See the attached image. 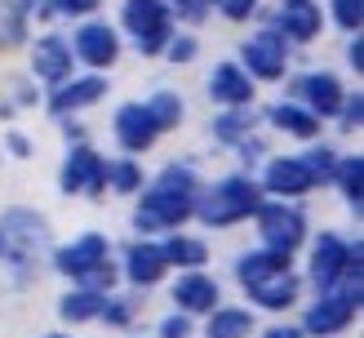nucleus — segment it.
I'll list each match as a JSON object with an SVG mask.
<instances>
[{
  "mask_svg": "<svg viewBox=\"0 0 364 338\" xmlns=\"http://www.w3.org/2000/svg\"><path fill=\"white\" fill-rule=\"evenodd\" d=\"M107 263V241L102 236H80L76 245H67V249H58V267L67 276H89V272H98V267Z\"/></svg>",
  "mask_w": 364,
  "mask_h": 338,
  "instance_id": "obj_10",
  "label": "nucleus"
},
{
  "mask_svg": "<svg viewBox=\"0 0 364 338\" xmlns=\"http://www.w3.org/2000/svg\"><path fill=\"white\" fill-rule=\"evenodd\" d=\"M147 107H151V116H156V125H160V130H169V125H178V116H182V98H178V94H160V98H151Z\"/></svg>",
  "mask_w": 364,
  "mask_h": 338,
  "instance_id": "obj_28",
  "label": "nucleus"
},
{
  "mask_svg": "<svg viewBox=\"0 0 364 338\" xmlns=\"http://www.w3.org/2000/svg\"><path fill=\"white\" fill-rule=\"evenodd\" d=\"M302 165L311 169V178H329V174H333V152H329V147H316V152H306Z\"/></svg>",
  "mask_w": 364,
  "mask_h": 338,
  "instance_id": "obj_30",
  "label": "nucleus"
},
{
  "mask_svg": "<svg viewBox=\"0 0 364 338\" xmlns=\"http://www.w3.org/2000/svg\"><path fill=\"white\" fill-rule=\"evenodd\" d=\"M209 94L218 98V102H231V107H240V102H249L253 98V85H249V76L240 67H218L213 76H209Z\"/></svg>",
  "mask_w": 364,
  "mask_h": 338,
  "instance_id": "obj_15",
  "label": "nucleus"
},
{
  "mask_svg": "<svg viewBox=\"0 0 364 338\" xmlns=\"http://www.w3.org/2000/svg\"><path fill=\"white\" fill-rule=\"evenodd\" d=\"M124 27L134 31L142 53H156L169 41V14L160 0H124Z\"/></svg>",
  "mask_w": 364,
  "mask_h": 338,
  "instance_id": "obj_3",
  "label": "nucleus"
},
{
  "mask_svg": "<svg viewBox=\"0 0 364 338\" xmlns=\"http://www.w3.org/2000/svg\"><path fill=\"white\" fill-rule=\"evenodd\" d=\"M360 263V249L351 254L347 245H342L338 236H320V245H316V263H311V276H316V285H329L338 280V276H347V267H355Z\"/></svg>",
  "mask_w": 364,
  "mask_h": 338,
  "instance_id": "obj_8",
  "label": "nucleus"
},
{
  "mask_svg": "<svg viewBox=\"0 0 364 338\" xmlns=\"http://www.w3.org/2000/svg\"><path fill=\"white\" fill-rule=\"evenodd\" d=\"M191 53H196V45H191V41H173V45H169V58H173V63H187Z\"/></svg>",
  "mask_w": 364,
  "mask_h": 338,
  "instance_id": "obj_37",
  "label": "nucleus"
},
{
  "mask_svg": "<svg viewBox=\"0 0 364 338\" xmlns=\"http://www.w3.org/2000/svg\"><path fill=\"white\" fill-rule=\"evenodd\" d=\"M191 209H196V178H191V169H165L151 183V191L142 196L134 223L142 231H160V227H178Z\"/></svg>",
  "mask_w": 364,
  "mask_h": 338,
  "instance_id": "obj_1",
  "label": "nucleus"
},
{
  "mask_svg": "<svg viewBox=\"0 0 364 338\" xmlns=\"http://www.w3.org/2000/svg\"><path fill=\"white\" fill-rule=\"evenodd\" d=\"M245 63L253 76H280L284 71V36L280 31H262V36H253V41L245 45Z\"/></svg>",
  "mask_w": 364,
  "mask_h": 338,
  "instance_id": "obj_9",
  "label": "nucleus"
},
{
  "mask_svg": "<svg viewBox=\"0 0 364 338\" xmlns=\"http://www.w3.org/2000/svg\"><path fill=\"white\" fill-rule=\"evenodd\" d=\"M31 67L41 71L45 80H63V76H67V67H71V49H67L63 41H53V36H49V41H41V45L31 49Z\"/></svg>",
  "mask_w": 364,
  "mask_h": 338,
  "instance_id": "obj_17",
  "label": "nucleus"
},
{
  "mask_svg": "<svg viewBox=\"0 0 364 338\" xmlns=\"http://www.w3.org/2000/svg\"><path fill=\"white\" fill-rule=\"evenodd\" d=\"M160 334H165V338H187V320H182V316H169L165 325H160Z\"/></svg>",
  "mask_w": 364,
  "mask_h": 338,
  "instance_id": "obj_35",
  "label": "nucleus"
},
{
  "mask_svg": "<svg viewBox=\"0 0 364 338\" xmlns=\"http://www.w3.org/2000/svg\"><path fill=\"white\" fill-rule=\"evenodd\" d=\"M107 178L116 183V191H134V187H138V169L129 165V160H120L116 169H107Z\"/></svg>",
  "mask_w": 364,
  "mask_h": 338,
  "instance_id": "obj_32",
  "label": "nucleus"
},
{
  "mask_svg": "<svg viewBox=\"0 0 364 338\" xmlns=\"http://www.w3.org/2000/svg\"><path fill=\"white\" fill-rule=\"evenodd\" d=\"M156 134H160V125H156V116H151V107H147V102H129V107H120V116H116V138H120L129 152L151 147Z\"/></svg>",
  "mask_w": 364,
  "mask_h": 338,
  "instance_id": "obj_6",
  "label": "nucleus"
},
{
  "mask_svg": "<svg viewBox=\"0 0 364 338\" xmlns=\"http://www.w3.org/2000/svg\"><path fill=\"white\" fill-rule=\"evenodd\" d=\"M249 294L262 302V307H289L294 302V294H298V285H294V276H271V280H258V285H249Z\"/></svg>",
  "mask_w": 364,
  "mask_h": 338,
  "instance_id": "obj_22",
  "label": "nucleus"
},
{
  "mask_svg": "<svg viewBox=\"0 0 364 338\" xmlns=\"http://www.w3.org/2000/svg\"><path fill=\"white\" fill-rule=\"evenodd\" d=\"M333 169H338L342 196H347L351 205H360V178H364V169H360V156H355V160H342V165H333Z\"/></svg>",
  "mask_w": 364,
  "mask_h": 338,
  "instance_id": "obj_27",
  "label": "nucleus"
},
{
  "mask_svg": "<svg viewBox=\"0 0 364 338\" xmlns=\"http://www.w3.org/2000/svg\"><path fill=\"white\" fill-rule=\"evenodd\" d=\"M267 338H302V334H298V329H271Z\"/></svg>",
  "mask_w": 364,
  "mask_h": 338,
  "instance_id": "obj_39",
  "label": "nucleus"
},
{
  "mask_svg": "<svg viewBox=\"0 0 364 338\" xmlns=\"http://www.w3.org/2000/svg\"><path fill=\"white\" fill-rule=\"evenodd\" d=\"M165 249H156V245H134L129 249V276L138 280V285H151V280H160L165 276Z\"/></svg>",
  "mask_w": 364,
  "mask_h": 338,
  "instance_id": "obj_19",
  "label": "nucleus"
},
{
  "mask_svg": "<svg viewBox=\"0 0 364 338\" xmlns=\"http://www.w3.org/2000/svg\"><path fill=\"white\" fill-rule=\"evenodd\" d=\"M107 183V165H102V156H94L89 147H76L67 156V165H63V191H102Z\"/></svg>",
  "mask_w": 364,
  "mask_h": 338,
  "instance_id": "obj_7",
  "label": "nucleus"
},
{
  "mask_svg": "<svg viewBox=\"0 0 364 338\" xmlns=\"http://www.w3.org/2000/svg\"><path fill=\"white\" fill-rule=\"evenodd\" d=\"M311 183L316 178L298 156L271 160V169H267V191H280V196H302V191H311Z\"/></svg>",
  "mask_w": 364,
  "mask_h": 338,
  "instance_id": "obj_13",
  "label": "nucleus"
},
{
  "mask_svg": "<svg viewBox=\"0 0 364 338\" xmlns=\"http://www.w3.org/2000/svg\"><path fill=\"white\" fill-rule=\"evenodd\" d=\"M41 241H45V223L36 218V213H27V209H9L5 213V223H0V245H5L9 258L27 263L36 249H41Z\"/></svg>",
  "mask_w": 364,
  "mask_h": 338,
  "instance_id": "obj_4",
  "label": "nucleus"
},
{
  "mask_svg": "<svg viewBox=\"0 0 364 338\" xmlns=\"http://www.w3.org/2000/svg\"><path fill=\"white\" fill-rule=\"evenodd\" d=\"M165 263L200 267V263H205V245H200V241H187V236H173V241L165 245Z\"/></svg>",
  "mask_w": 364,
  "mask_h": 338,
  "instance_id": "obj_25",
  "label": "nucleus"
},
{
  "mask_svg": "<svg viewBox=\"0 0 364 338\" xmlns=\"http://www.w3.org/2000/svg\"><path fill=\"white\" fill-rule=\"evenodd\" d=\"M360 9H364V0H333V14H338V23L342 27H360Z\"/></svg>",
  "mask_w": 364,
  "mask_h": 338,
  "instance_id": "obj_31",
  "label": "nucleus"
},
{
  "mask_svg": "<svg viewBox=\"0 0 364 338\" xmlns=\"http://www.w3.org/2000/svg\"><path fill=\"white\" fill-rule=\"evenodd\" d=\"M102 80L98 76H85V80H71L53 94V112H71V107H85V102H98L102 98Z\"/></svg>",
  "mask_w": 364,
  "mask_h": 338,
  "instance_id": "obj_20",
  "label": "nucleus"
},
{
  "mask_svg": "<svg viewBox=\"0 0 364 338\" xmlns=\"http://www.w3.org/2000/svg\"><path fill=\"white\" fill-rule=\"evenodd\" d=\"M302 94H306V102H311V112H320V116H329V112L342 107V94H338V80L333 76H306L302 80Z\"/></svg>",
  "mask_w": 364,
  "mask_h": 338,
  "instance_id": "obj_21",
  "label": "nucleus"
},
{
  "mask_svg": "<svg viewBox=\"0 0 364 338\" xmlns=\"http://www.w3.org/2000/svg\"><path fill=\"white\" fill-rule=\"evenodd\" d=\"M94 312H102V298H98L94 290H80V294H71V298L63 302V316H67V320H89Z\"/></svg>",
  "mask_w": 364,
  "mask_h": 338,
  "instance_id": "obj_26",
  "label": "nucleus"
},
{
  "mask_svg": "<svg viewBox=\"0 0 364 338\" xmlns=\"http://www.w3.org/2000/svg\"><path fill=\"white\" fill-rule=\"evenodd\" d=\"M249 329H253L249 312H218L209 320V338H245Z\"/></svg>",
  "mask_w": 364,
  "mask_h": 338,
  "instance_id": "obj_24",
  "label": "nucleus"
},
{
  "mask_svg": "<svg viewBox=\"0 0 364 338\" xmlns=\"http://www.w3.org/2000/svg\"><path fill=\"white\" fill-rule=\"evenodd\" d=\"M284 272H289V254H280V249H258V254L240 258V280L245 285H258V280L284 276Z\"/></svg>",
  "mask_w": 364,
  "mask_h": 338,
  "instance_id": "obj_16",
  "label": "nucleus"
},
{
  "mask_svg": "<svg viewBox=\"0 0 364 338\" xmlns=\"http://www.w3.org/2000/svg\"><path fill=\"white\" fill-rule=\"evenodd\" d=\"M253 213H258V223H262V241H267L271 249L289 254V249L302 241V213L284 209V205H258Z\"/></svg>",
  "mask_w": 364,
  "mask_h": 338,
  "instance_id": "obj_5",
  "label": "nucleus"
},
{
  "mask_svg": "<svg viewBox=\"0 0 364 338\" xmlns=\"http://www.w3.org/2000/svg\"><path fill=\"white\" fill-rule=\"evenodd\" d=\"M76 53H80L89 67H112V63H116V53H120L116 31H112V27H102V23L80 27V36H76Z\"/></svg>",
  "mask_w": 364,
  "mask_h": 338,
  "instance_id": "obj_11",
  "label": "nucleus"
},
{
  "mask_svg": "<svg viewBox=\"0 0 364 338\" xmlns=\"http://www.w3.org/2000/svg\"><path fill=\"white\" fill-rule=\"evenodd\" d=\"M249 9H253V0H223L227 18H249Z\"/></svg>",
  "mask_w": 364,
  "mask_h": 338,
  "instance_id": "obj_36",
  "label": "nucleus"
},
{
  "mask_svg": "<svg viewBox=\"0 0 364 338\" xmlns=\"http://www.w3.org/2000/svg\"><path fill=\"white\" fill-rule=\"evenodd\" d=\"M98 0H53V14H89Z\"/></svg>",
  "mask_w": 364,
  "mask_h": 338,
  "instance_id": "obj_33",
  "label": "nucleus"
},
{
  "mask_svg": "<svg viewBox=\"0 0 364 338\" xmlns=\"http://www.w3.org/2000/svg\"><path fill=\"white\" fill-rule=\"evenodd\" d=\"M205 9H209V0H178V14L191 18V23H196V18H205Z\"/></svg>",
  "mask_w": 364,
  "mask_h": 338,
  "instance_id": "obj_34",
  "label": "nucleus"
},
{
  "mask_svg": "<svg viewBox=\"0 0 364 338\" xmlns=\"http://www.w3.org/2000/svg\"><path fill=\"white\" fill-rule=\"evenodd\" d=\"M280 31L294 36V41H311V36L320 31V9L311 5V0H284V9H280Z\"/></svg>",
  "mask_w": 364,
  "mask_h": 338,
  "instance_id": "obj_14",
  "label": "nucleus"
},
{
  "mask_svg": "<svg viewBox=\"0 0 364 338\" xmlns=\"http://www.w3.org/2000/svg\"><path fill=\"white\" fill-rule=\"evenodd\" d=\"M253 209H258V187H253V178H227V183H218L205 201H196L191 213H200L209 227H227L235 218H249Z\"/></svg>",
  "mask_w": 364,
  "mask_h": 338,
  "instance_id": "obj_2",
  "label": "nucleus"
},
{
  "mask_svg": "<svg viewBox=\"0 0 364 338\" xmlns=\"http://www.w3.org/2000/svg\"><path fill=\"white\" fill-rule=\"evenodd\" d=\"M347 125H360V94L347 102Z\"/></svg>",
  "mask_w": 364,
  "mask_h": 338,
  "instance_id": "obj_38",
  "label": "nucleus"
},
{
  "mask_svg": "<svg viewBox=\"0 0 364 338\" xmlns=\"http://www.w3.org/2000/svg\"><path fill=\"white\" fill-rule=\"evenodd\" d=\"M249 125H253L249 116H240V112H231V116H223V120H218V125H213V134L231 142V138H240V134L249 130Z\"/></svg>",
  "mask_w": 364,
  "mask_h": 338,
  "instance_id": "obj_29",
  "label": "nucleus"
},
{
  "mask_svg": "<svg viewBox=\"0 0 364 338\" xmlns=\"http://www.w3.org/2000/svg\"><path fill=\"white\" fill-rule=\"evenodd\" d=\"M355 294H329V298H320L311 312H306V329L311 334H333V329H342L351 320V307H355Z\"/></svg>",
  "mask_w": 364,
  "mask_h": 338,
  "instance_id": "obj_12",
  "label": "nucleus"
},
{
  "mask_svg": "<svg viewBox=\"0 0 364 338\" xmlns=\"http://www.w3.org/2000/svg\"><path fill=\"white\" fill-rule=\"evenodd\" d=\"M173 298H178V307H187V312H209L218 302V285L209 276H182Z\"/></svg>",
  "mask_w": 364,
  "mask_h": 338,
  "instance_id": "obj_18",
  "label": "nucleus"
},
{
  "mask_svg": "<svg viewBox=\"0 0 364 338\" xmlns=\"http://www.w3.org/2000/svg\"><path fill=\"white\" fill-rule=\"evenodd\" d=\"M271 120L280 125V130H289V134H298V138H311L316 130H320V120H316V112H302V107H276L271 112Z\"/></svg>",
  "mask_w": 364,
  "mask_h": 338,
  "instance_id": "obj_23",
  "label": "nucleus"
}]
</instances>
